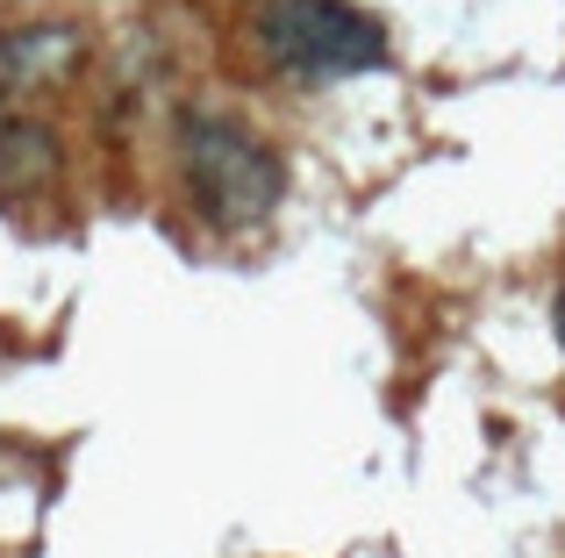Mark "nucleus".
I'll use <instances>...</instances> for the list:
<instances>
[{"label":"nucleus","mask_w":565,"mask_h":558,"mask_svg":"<svg viewBox=\"0 0 565 558\" xmlns=\"http://www.w3.org/2000/svg\"><path fill=\"white\" fill-rule=\"evenodd\" d=\"M57 165H65V151H57V129L43 122V115L0 100V201H8V208L43 201V194L57 186Z\"/></svg>","instance_id":"7ed1b4c3"},{"label":"nucleus","mask_w":565,"mask_h":558,"mask_svg":"<svg viewBox=\"0 0 565 558\" xmlns=\"http://www.w3.org/2000/svg\"><path fill=\"white\" fill-rule=\"evenodd\" d=\"M79 65H86V36L72 22L0 29V100L8 94H36V86H65Z\"/></svg>","instance_id":"20e7f679"},{"label":"nucleus","mask_w":565,"mask_h":558,"mask_svg":"<svg viewBox=\"0 0 565 558\" xmlns=\"http://www.w3.org/2000/svg\"><path fill=\"white\" fill-rule=\"evenodd\" d=\"M172 158H180V186L201 208L207 229L222 237H244V229H265L287 201V165L279 151L244 122V115L222 108H180L172 122Z\"/></svg>","instance_id":"f257e3e1"},{"label":"nucleus","mask_w":565,"mask_h":558,"mask_svg":"<svg viewBox=\"0 0 565 558\" xmlns=\"http://www.w3.org/2000/svg\"><path fill=\"white\" fill-rule=\"evenodd\" d=\"M552 315H558V351H565V287H558V308H552Z\"/></svg>","instance_id":"39448f33"},{"label":"nucleus","mask_w":565,"mask_h":558,"mask_svg":"<svg viewBox=\"0 0 565 558\" xmlns=\"http://www.w3.org/2000/svg\"><path fill=\"white\" fill-rule=\"evenodd\" d=\"M236 29L287 79H359L394 65L386 29L351 0H244Z\"/></svg>","instance_id":"f03ea898"}]
</instances>
